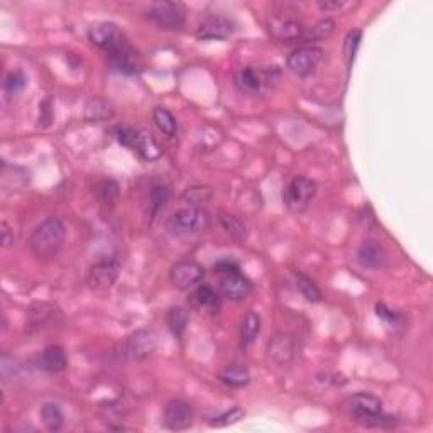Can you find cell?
Listing matches in <instances>:
<instances>
[{
  "label": "cell",
  "mask_w": 433,
  "mask_h": 433,
  "mask_svg": "<svg viewBox=\"0 0 433 433\" xmlns=\"http://www.w3.org/2000/svg\"><path fill=\"white\" fill-rule=\"evenodd\" d=\"M244 417H246V411H244L241 406H234V408L227 410L224 413L218 415V417L210 420L208 425L212 428H225L239 423L241 420H244Z\"/></svg>",
  "instance_id": "34"
},
{
  "label": "cell",
  "mask_w": 433,
  "mask_h": 433,
  "mask_svg": "<svg viewBox=\"0 0 433 433\" xmlns=\"http://www.w3.org/2000/svg\"><path fill=\"white\" fill-rule=\"evenodd\" d=\"M376 315L379 316V319L383 320L386 325H391V327H394V325H398V320H400V315H398V313L394 312V310H391V308L386 307L384 303H377V305H376Z\"/></svg>",
  "instance_id": "40"
},
{
  "label": "cell",
  "mask_w": 433,
  "mask_h": 433,
  "mask_svg": "<svg viewBox=\"0 0 433 433\" xmlns=\"http://www.w3.org/2000/svg\"><path fill=\"white\" fill-rule=\"evenodd\" d=\"M165 320L170 332L177 338H182L188 327V321H190V312L183 307H171L168 308V312H166Z\"/></svg>",
  "instance_id": "27"
},
{
  "label": "cell",
  "mask_w": 433,
  "mask_h": 433,
  "mask_svg": "<svg viewBox=\"0 0 433 433\" xmlns=\"http://www.w3.org/2000/svg\"><path fill=\"white\" fill-rule=\"evenodd\" d=\"M361 36L362 32L359 31V29H354V31H350L347 34L345 42H344V57H345V63L347 66H352L355 53H357L359 45H361Z\"/></svg>",
  "instance_id": "37"
},
{
  "label": "cell",
  "mask_w": 433,
  "mask_h": 433,
  "mask_svg": "<svg viewBox=\"0 0 433 433\" xmlns=\"http://www.w3.org/2000/svg\"><path fill=\"white\" fill-rule=\"evenodd\" d=\"M218 224H220L222 230L229 235L232 241L242 242L247 235V227L239 217L230 215V213H220L218 215Z\"/></svg>",
  "instance_id": "28"
},
{
  "label": "cell",
  "mask_w": 433,
  "mask_h": 433,
  "mask_svg": "<svg viewBox=\"0 0 433 433\" xmlns=\"http://www.w3.org/2000/svg\"><path fill=\"white\" fill-rule=\"evenodd\" d=\"M191 303L198 312L213 315V313H217L218 308H220V295L217 293V290L213 288V286L203 283V285H198V288L193 293Z\"/></svg>",
  "instance_id": "19"
},
{
  "label": "cell",
  "mask_w": 433,
  "mask_h": 433,
  "mask_svg": "<svg viewBox=\"0 0 433 433\" xmlns=\"http://www.w3.org/2000/svg\"><path fill=\"white\" fill-rule=\"evenodd\" d=\"M213 198V190L210 186H190L183 193V200L190 207L203 208L205 203H208Z\"/></svg>",
  "instance_id": "33"
},
{
  "label": "cell",
  "mask_w": 433,
  "mask_h": 433,
  "mask_svg": "<svg viewBox=\"0 0 433 433\" xmlns=\"http://www.w3.org/2000/svg\"><path fill=\"white\" fill-rule=\"evenodd\" d=\"M41 420L49 432H59L63 428L64 415L58 403H45L41 406Z\"/></svg>",
  "instance_id": "30"
},
{
  "label": "cell",
  "mask_w": 433,
  "mask_h": 433,
  "mask_svg": "<svg viewBox=\"0 0 433 433\" xmlns=\"http://www.w3.org/2000/svg\"><path fill=\"white\" fill-rule=\"evenodd\" d=\"M357 263L366 269H381L388 264V252L381 242L366 241L357 249Z\"/></svg>",
  "instance_id": "18"
},
{
  "label": "cell",
  "mask_w": 433,
  "mask_h": 433,
  "mask_svg": "<svg viewBox=\"0 0 433 433\" xmlns=\"http://www.w3.org/2000/svg\"><path fill=\"white\" fill-rule=\"evenodd\" d=\"M195 413L190 403L183 400H171L166 403L165 411H162V423L170 430H188L193 425Z\"/></svg>",
  "instance_id": "14"
},
{
  "label": "cell",
  "mask_w": 433,
  "mask_h": 433,
  "mask_svg": "<svg viewBox=\"0 0 433 433\" xmlns=\"http://www.w3.org/2000/svg\"><path fill=\"white\" fill-rule=\"evenodd\" d=\"M153 121L156 124V127L160 129L165 136L174 137L178 134V122L174 119V115L170 112L165 107H154L153 110Z\"/></svg>",
  "instance_id": "29"
},
{
  "label": "cell",
  "mask_w": 433,
  "mask_h": 433,
  "mask_svg": "<svg viewBox=\"0 0 433 433\" xmlns=\"http://www.w3.org/2000/svg\"><path fill=\"white\" fill-rule=\"evenodd\" d=\"M85 121L88 122H104L114 117V105L112 102H109L107 98H90L85 104L83 110Z\"/></svg>",
  "instance_id": "22"
},
{
  "label": "cell",
  "mask_w": 433,
  "mask_h": 433,
  "mask_svg": "<svg viewBox=\"0 0 433 433\" xmlns=\"http://www.w3.org/2000/svg\"><path fill=\"white\" fill-rule=\"evenodd\" d=\"M119 193H121V188H119V183L114 182V179H104V182H100L95 186V196L104 205L114 203L119 198Z\"/></svg>",
  "instance_id": "35"
},
{
  "label": "cell",
  "mask_w": 433,
  "mask_h": 433,
  "mask_svg": "<svg viewBox=\"0 0 433 433\" xmlns=\"http://www.w3.org/2000/svg\"><path fill=\"white\" fill-rule=\"evenodd\" d=\"M170 198H171V190L166 183L158 182L149 186L148 195H146V205H148V213L151 215V218L156 217L158 213L166 207Z\"/></svg>",
  "instance_id": "21"
},
{
  "label": "cell",
  "mask_w": 433,
  "mask_h": 433,
  "mask_svg": "<svg viewBox=\"0 0 433 433\" xmlns=\"http://www.w3.org/2000/svg\"><path fill=\"white\" fill-rule=\"evenodd\" d=\"M316 6L321 12H338L349 6V2L347 0H319Z\"/></svg>",
  "instance_id": "41"
},
{
  "label": "cell",
  "mask_w": 433,
  "mask_h": 433,
  "mask_svg": "<svg viewBox=\"0 0 433 433\" xmlns=\"http://www.w3.org/2000/svg\"><path fill=\"white\" fill-rule=\"evenodd\" d=\"M273 80L271 70H259V68L247 66L235 73L234 85L244 95L257 97L263 95L266 90L271 87Z\"/></svg>",
  "instance_id": "7"
},
{
  "label": "cell",
  "mask_w": 433,
  "mask_h": 433,
  "mask_svg": "<svg viewBox=\"0 0 433 433\" xmlns=\"http://www.w3.org/2000/svg\"><path fill=\"white\" fill-rule=\"evenodd\" d=\"M146 17L154 25L165 31H177L185 25L186 20V7L182 2H154L146 11Z\"/></svg>",
  "instance_id": "4"
},
{
  "label": "cell",
  "mask_w": 433,
  "mask_h": 433,
  "mask_svg": "<svg viewBox=\"0 0 433 433\" xmlns=\"http://www.w3.org/2000/svg\"><path fill=\"white\" fill-rule=\"evenodd\" d=\"M235 31V24L222 16H212L205 19L196 29V37L200 41H224Z\"/></svg>",
  "instance_id": "16"
},
{
  "label": "cell",
  "mask_w": 433,
  "mask_h": 433,
  "mask_svg": "<svg viewBox=\"0 0 433 433\" xmlns=\"http://www.w3.org/2000/svg\"><path fill=\"white\" fill-rule=\"evenodd\" d=\"M297 350L298 345L293 336H290V333H276L268 342L266 352H268L269 361L276 364V366H288V364L293 362Z\"/></svg>",
  "instance_id": "15"
},
{
  "label": "cell",
  "mask_w": 433,
  "mask_h": 433,
  "mask_svg": "<svg viewBox=\"0 0 433 433\" xmlns=\"http://www.w3.org/2000/svg\"><path fill=\"white\" fill-rule=\"evenodd\" d=\"M344 408L355 422L366 427H393L394 418L383 413V401L371 393L350 394L344 401Z\"/></svg>",
  "instance_id": "2"
},
{
  "label": "cell",
  "mask_w": 433,
  "mask_h": 433,
  "mask_svg": "<svg viewBox=\"0 0 433 433\" xmlns=\"http://www.w3.org/2000/svg\"><path fill=\"white\" fill-rule=\"evenodd\" d=\"M333 31H336V20L328 19L327 17V19H321L320 23H316L315 25H313V28L302 37V40L305 41L307 45H312V42H316V41H325Z\"/></svg>",
  "instance_id": "32"
},
{
  "label": "cell",
  "mask_w": 433,
  "mask_h": 433,
  "mask_svg": "<svg viewBox=\"0 0 433 433\" xmlns=\"http://www.w3.org/2000/svg\"><path fill=\"white\" fill-rule=\"evenodd\" d=\"M88 40L98 49L105 51L107 54L115 53V51L127 45V40L121 28L114 23H107V20L95 23L88 29Z\"/></svg>",
  "instance_id": "6"
},
{
  "label": "cell",
  "mask_w": 433,
  "mask_h": 433,
  "mask_svg": "<svg viewBox=\"0 0 433 433\" xmlns=\"http://www.w3.org/2000/svg\"><path fill=\"white\" fill-rule=\"evenodd\" d=\"M218 381L229 388H246L251 383V372L242 364H230L218 372Z\"/></svg>",
  "instance_id": "23"
},
{
  "label": "cell",
  "mask_w": 433,
  "mask_h": 433,
  "mask_svg": "<svg viewBox=\"0 0 433 433\" xmlns=\"http://www.w3.org/2000/svg\"><path fill=\"white\" fill-rule=\"evenodd\" d=\"M158 347V338L151 330H136L131 336L124 338L121 344L122 357L131 359V361H144L149 355L154 354Z\"/></svg>",
  "instance_id": "8"
},
{
  "label": "cell",
  "mask_w": 433,
  "mask_h": 433,
  "mask_svg": "<svg viewBox=\"0 0 433 433\" xmlns=\"http://www.w3.org/2000/svg\"><path fill=\"white\" fill-rule=\"evenodd\" d=\"M316 195V183L312 178L295 177L283 191V203L291 213H303Z\"/></svg>",
  "instance_id": "5"
},
{
  "label": "cell",
  "mask_w": 433,
  "mask_h": 433,
  "mask_svg": "<svg viewBox=\"0 0 433 433\" xmlns=\"http://www.w3.org/2000/svg\"><path fill=\"white\" fill-rule=\"evenodd\" d=\"M132 149H134V151L146 161L160 160L162 154L158 141L154 139L149 132H144V131L137 132V137L134 141V146H132Z\"/></svg>",
  "instance_id": "25"
},
{
  "label": "cell",
  "mask_w": 433,
  "mask_h": 433,
  "mask_svg": "<svg viewBox=\"0 0 433 433\" xmlns=\"http://www.w3.org/2000/svg\"><path fill=\"white\" fill-rule=\"evenodd\" d=\"M25 85H28V78L19 70L7 73V76L4 78V90H6L7 95H17L25 88Z\"/></svg>",
  "instance_id": "36"
},
{
  "label": "cell",
  "mask_w": 433,
  "mask_h": 433,
  "mask_svg": "<svg viewBox=\"0 0 433 433\" xmlns=\"http://www.w3.org/2000/svg\"><path fill=\"white\" fill-rule=\"evenodd\" d=\"M40 366L41 369L51 374H57V372H63L68 367V359L64 354V349L61 345H48L41 352L40 357Z\"/></svg>",
  "instance_id": "20"
},
{
  "label": "cell",
  "mask_w": 433,
  "mask_h": 433,
  "mask_svg": "<svg viewBox=\"0 0 433 433\" xmlns=\"http://www.w3.org/2000/svg\"><path fill=\"white\" fill-rule=\"evenodd\" d=\"M234 269H241V268H239L237 263H234V261H230V259H222L215 264V271L218 274L234 271Z\"/></svg>",
  "instance_id": "43"
},
{
  "label": "cell",
  "mask_w": 433,
  "mask_h": 433,
  "mask_svg": "<svg viewBox=\"0 0 433 433\" xmlns=\"http://www.w3.org/2000/svg\"><path fill=\"white\" fill-rule=\"evenodd\" d=\"M53 117H54L53 98L46 97L40 104V117H37V122H40L41 127H49L51 122H53Z\"/></svg>",
  "instance_id": "39"
},
{
  "label": "cell",
  "mask_w": 433,
  "mask_h": 433,
  "mask_svg": "<svg viewBox=\"0 0 433 433\" xmlns=\"http://www.w3.org/2000/svg\"><path fill=\"white\" fill-rule=\"evenodd\" d=\"M210 225H212V217H210L207 210L200 207H190V205L171 213L165 224L168 234L174 235V237L207 232Z\"/></svg>",
  "instance_id": "3"
},
{
  "label": "cell",
  "mask_w": 433,
  "mask_h": 433,
  "mask_svg": "<svg viewBox=\"0 0 433 433\" xmlns=\"http://www.w3.org/2000/svg\"><path fill=\"white\" fill-rule=\"evenodd\" d=\"M321 59H324V49L319 46L305 45L290 54L286 64H288L291 73H295L299 78H307L316 71Z\"/></svg>",
  "instance_id": "9"
},
{
  "label": "cell",
  "mask_w": 433,
  "mask_h": 433,
  "mask_svg": "<svg viewBox=\"0 0 433 433\" xmlns=\"http://www.w3.org/2000/svg\"><path fill=\"white\" fill-rule=\"evenodd\" d=\"M109 64L114 71L127 76L137 75V73L143 70V59H141L139 53L129 42L119 51L109 54Z\"/></svg>",
  "instance_id": "17"
},
{
  "label": "cell",
  "mask_w": 433,
  "mask_h": 433,
  "mask_svg": "<svg viewBox=\"0 0 433 433\" xmlns=\"http://www.w3.org/2000/svg\"><path fill=\"white\" fill-rule=\"evenodd\" d=\"M121 263L117 259H105L93 264L87 273V285L95 291H107L117 283Z\"/></svg>",
  "instance_id": "11"
},
{
  "label": "cell",
  "mask_w": 433,
  "mask_h": 433,
  "mask_svg": "<svg viewBox=\"0 0 433 433\" xmlns=\"http://www.w3.org/2000/svg\"><path fill=\"white\" fill-rule=\"evenodd\" d=\"M295 286H297L299 295H302L307 302L320 303L321 298H324V295H321L319 286L315 285V281H313L312 278L305 276V274L295 273Z\"/></svg>",
  "instance_id": "31"
},
{
  "label": "cell",
  "mask_w": 433,
  "mask_h": 433,
  "mask_svg": "<svg viewBox=\"0 0 433 433\" xmlns=\"http://www.w3.org/2000/svg\"><path fill=\"white\" fill-rule=\"evenodd\" d=\"M261 325H263V320H261L259 313L247 312L246 315H244L241 324V349L246 350L254 344L261 332Z\"/></svg>",
  "instance_id": "26"
},
{
  "label": "cell",
  "mask_w": 433,
  "mask_h": 433,
  "mask_svg": "<svg viewBox=\"0 0 433 433\" xmlns=\"http://www.w3.org/2000/svg\"><path fill=\"white\" fill-rule=\"evenodd\" d=\"M218 288H220L224 298L230 299V302H242L251 295L252 283L246 274L241 273V269H234V271L220 274Z\"/></svg>",
  "instance_id": "12"
},
{
  "label": "cell",
  "mask_w": 433,
  "mask_h": 433,
  "mask_svg": "<svg viewBox=\"0 0 433 433\" xmlns=\"http://www.w3.org/2000/svg\"><path fill=\"white\" fill-rule=\"evenodd\" d=\"M57 316H61V312L53 303H34L29 308V320L32 327L42 328L46 327V324H57Z\"/></svg>",
  "instance_id": "24"
},
{
  "label": "cell",
  "mask_w": 433,
  "mask_h": 433,
  "mask_svg": "<svg viewBox=\"0 0 433 433\" xmlns=\"http://www.w3.org/2000/svg\"><path fill=\"white\" fill-rule=\"evenodd\" d=\"M0 234H2V247L8 249L14 246L16 237H14V230L11 229V225L7 224V222H2V225H0Z\"/></svg>",
  "instance_id": "42"
},
{
  "label": "cell",
  "mask_w": 433,
  "mask_h": 433,
  "mask_svg": "<svg viewBox=\"0 0 433 433\" xmlns=\"http://www.w3.org/2000/svg\"><path fill=\"white\" fill-rule=\"evenodd\" d=\"M64 239H66V229L59 217H48L34 230L28 239V247L34 257L41 261L53 259L61 251Z\"/></svg>",
  "instance_id": "1"
},
{
  "label": "cell",
  "mask_w": 433,
  "mask_h": 433,
  "mask_svg": "<svg viewBox=\"0 0 433 433\" xmlns=\"http://www.w3.org/2000/svg\"><path fill=\"white\" fill-rule=\"evenodd\" d=\"M268 32L280 42H293L305 36V25L295 17L286 14H273L268 19Z\"/></svg>",
  "instance_id": "10"
},
{
  "label": "cell",
  "mask_w": 433,
  "mask_h": 433,
  "mask_svg": "<svg viewBox=\"0 0 433 433\" xmlns=\"http://www.w3.org/2000/svg\"><path fill=\"white\" fill-rule=\"evenodd\" d=\"M137 132L139 131L131 126H117L114 129V134H115V139H117V143L121 146H126V148H131V149H132V146H134Z\"/></svg>",
  "instance_id": "38"
},
{
  "label": "cell",
  "mask_w": 433,
  "mask_h": 433,
  "mask_svg": "<svg viewBox=\"0 0 433 433\" xmlns=\"http://www.w3.org/2000/svg\"><path fill=\"white\" fill-rule=\"evenodd\" d=\"M205 278L203 266L195 261H179L171 268L170 280L171 285L179 291H188L195 288L198 283Z\"/></svg>",
  "instance_id": "13"
}]
</instances>
